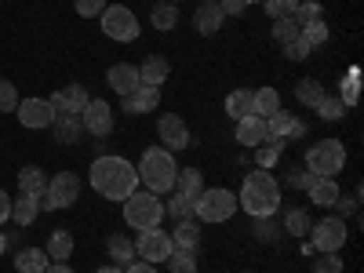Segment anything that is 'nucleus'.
<instances>
[{
	"instance_id": "29",
	"label": "nucleus",
	"mask_w": 364,
	"mask_h": 273,
	"mask_svg": "<svg viewBox=\"0 0 364 273\" xmlns=\"http://www.w3.org/2000/svg\"><path fill=\"white\" fill-rule=\"evenodd\" d=\"M171 245H175V248H186V252H197V245H200V226H197V219H190V223H175V230H171Z\"/></svg>"
},
{
	"instance_id": "30",
	"label": "nucleus",
	"mask_w": 364,
	"mask_h": 273,
	"mask_svg": "<svg viewBox=\"0 0 364 273\" xmlns=\"http://www.w3.org/2000/svg\"><path fill=\"white\" fill-rule=\"evenodd\" d=\"M295 99H299V106L314 109V106L324 99V84H321V80H314V77H302V80L295 84Z\"/></svg>"
},
{
	"instance_id": "3",
	"label": "nucleus",
	"mask_w": 364,
	"mask_h": 273,
	"mask_svg": "<svg viewBox=\"0 0 364 273\" xmlns=\"http://www.w3.org/2000/svg\"><path fill=\"white\" fill-rule=\"evenodd\" d=\"M135 171H139L142 186H146L149 193L164 197V193H171V190H175L178 161H175L171 149H164V146H149L146 154H142V161H139V168H135Z\"/></svg>"
},
{
	"instance_id": "40",
	"label": "nucleus",
	"mask_w": 364,
	"mask_h": 273,
	"mask_svg": "<svg viewBox=\"0 0 364 273\" xmlns=\"http://www.w3.org/2000/svg\"><path fill=\"white\" fill-rule=\"evenodd\" d=\"M314 109H317V117H321V120H343V117L350 113V109L343 106V99H331V95H324Z\"/></svg>"
},
{
	"instance_id": "14",
	"label": "nucleus",
	"mask_w": 364,
	"mask_h": 273,
	"mask_svg": "<svg viewBox=\"0 0 364 273\" xmlns=\"http://www.w3.org/2000/svg\"><path fill=\"white\" fill-rule=\"evenodd\" d=\"M51 109L55 113H73V117H80V109L91 102V95H87V87L84 84H66V87H58V91H51Z\"/></svg>"
},
{
	"instance_id": "23",
	"label": "nucleus",
	"mask_w": 364,
	"mask_h": 273,
	"mask_svg": "<svg viewBox=\"0 0 364 273\" xmlns=\"http://www.w3.org/2000/svg\"><path fill=\"white\" fill-rule=\"evenodd\" d=\"M37 215H41V197H29V193L11 197V219H15V226H33Z\"/></svg>"
},
{
	"instance_id": "38",
	"label": "nucleus",
	"mask_w": 364,
	"mask_h": 273,
	"mask_svg": "<svg viewBox=\"0 0 364 273\" xmlns=\"http://www.w3.org/2000/svg\"><path fill=\"white\" fill-rule=\"evenodd\" d=\"M281 149H284L281 139H266L262 146H255V161H259V168H273V164H277Z\"/></svg>"
},
{
	"instance_id": "50",
	"label": "nucleus",
	"mask_w": 364,
	"mask_h": 273,
	"mask_svg": "<svg viewBox=\"0 0 364 273\" xmlns=\"http://www.w3.org/2000/svg\"><path fill=\"white\" fill-rule=\"evenodd\" d=\"M11 219V197L4 193V190H0V226H4Z\"/></svg>"
},
{
	"instance_id": "18",
	"label": "nucleus",
	"mask_w": 364,
	"mask_h": 273,
	"mask_svg": "<svg viewBox=\"0 0 364 273\" xmlns=\"http://www.w3.org/2000/svg\"><path fill=\"white\" fill-rule=\"evenodd\" d=\"M269 139V132H266V120L262 117H240L237 120V142L240 146H248V149H255V146H262Z\"/></svg>"
},
{
	"instance_id": "54",
	"label": "nucleus",
	"mask_w": 364,
	"mask_h": 273,
	"mask_svg": "<svg viewBox=\"0 0 364 273\" xmlns=\"http://www.w3.org/2000/svg\"><path fill=\"white\" fill-rule=\"evenodd\" d=\"M95 273H124V269H120V266H113V262H109V266H102V269H95Z\"/></svg>"
},
{
	"instance_id": "4",
	"label": "nucleus",
	"mask_w": 364,
	"mask_h": 273,
	"mask_svg": "<svg viewBox=\"0 0 364 273\" xmlns=\"http://www.w3.org/2000/svg\"><path fill=\"white\" fill-rule=\"evenodd\" d=\"M346 168V146L339 139H321L306 149V171L314 178H336Z\"/></svg>"
},
{
	"instance_id": "59",
	"label": "nucleus",
	"mask_w": 364,
	"mask_h": 273,
	"mask_svg": "<svg viewBox=\"0 0 364 273\" xmlns=\"http://www.w3.org/2000/svg\"><path fill=\"white\" fill-rule=\"evenodd\" d=\"M245 273H252V269H245Z\"/></svg>"
},
{
	"instance_id": "7",
	"label": "nucleus",
	"mask_w": 364,
	"mask_h": 273,
	"mask_svg": "<svg viewBox=\"0 0 364 273\" xmlns=\"http://www.w3.org/2000/svg\"><path fill=\"white\" fill-rule=\"evenodd\" d=\"M99 26H102V33H106L109 41H117V44H132V41H139V33H142V26H139L135 11L124 8V4H109V8H102Z\"/></svg>"
},
{
	"instance_id": "34",
	"label": "nucleus",
	"mask_w": 364,
	"mask_h": 273,
	"mask_svg": "<svg viewBox=\"0 0 364 273\" xmlns=\"http://www.w3.org/2000/svg\"><path fill=\"white\" fill-rule=\"evenodd\" d=\"M288 18L302 29V26H310V22H321V18H324V8H321V0H299L295 11H291Z\"/></svg>"
},
{
	"instance_id": "9",
	"label": "nucleus",
	"mask_w": 364,
	"mask_h": 273,
	"mask_svg": "<svg viewBox=\"0 0 364 273\" xmlns=\"http://www.w3.org/2000/svg\"><path fill=\"white\" fill-rule=\"evenodd\" d=\"M306 237L314 240L310 248H317V252H343V248H346V237H350V230H346V219H339V215H328V219L314 223Z\"/></svg>"
},
{
	"instance_id": "19",
	"label": "nucleus",
	"mask_w": 364,
	"mask_h": 273,
	"mask_svg": "<svg viewBox=\"0 0 364 273\" xmlns=\"http://www.w3.org/2000/svg\"><path fill=\"white\" fill-rule=\"evenodd\" d=\"M223 22H226V15H223L219 4H200L193 11V29H197L200 37H215L219 29H223Z\"/></svg>"
},
{
	"instance_id": "32",
	"label": "nucleus",
	"mask_w": 364,
	"mask_h": 273,
	"mask_svg": "<svg viewBox=\"0 0 364 273\" xmlns=\"http://www.w3.org/2000/svg\"><path fill=\"white\" fill-rule=\"evenodd\" d=\"M310 226H314V223H310V211H306V208H288V211H284V233H288V237H306Z\"/></svg>"
},
{
	"instance_id": "15",
	"label": "nucleus",
	"mask_w": 364,
	"mask_h": 273,
	"mask_svg": "<svg viewBox=\"0 0 364 273\" xmlns=\"http://www.w3.org/2000/svg\"><path fill=\"white\" fill-rule=\"evenodd\" d=\"M157 106H161V87H154V84H139L132 95H124V102H120V109L132 113V117H139V113H154Z\"/></svg>"
},
{
	"instance_id": "28",
	"label": "nucleus",
	"mask_w": 364,
	"mask_h": 273,
	"mask_svg": "<svg viewBox=\"0 0 364 273\" xmlns=\"http://www.w3.org/2000/svg\"><path fill=\"white\" fill-rule=\"evenodd\" d=\"M48 259L51 262H66L70 255H73V233L70 230H55L51 237H48Z\"/></svg>"
},
{
	"instance_id": "1",
	"label": "nucleus",
	"mask_w": 364,
	"mask_h": 273,
	"mask_svg": "<svg viewBox=\"0 0 364 273\" xmlns=\"http://www.w3.org/2000/svg\"><path fill=\"white\" fill-rule=\"evenodd\" d=\"M87 182H91V190H95L99 197L106 200H117V204H124L135 190H139V171L128 157H95V164H91L87 171Z\"/></svg>"
},
{
	"instance_id": "41",
	"label": "nucleus",
	"mask_w": 364,
	"mask_h": 273,
	"mask_svg": "<svg viewBox=\"0 0 364 273\" xmlns=\"http://www.w3.org/2000/svg\"><path fill=\"white\" fill-rule=\"evenodd\" d=\"M299 37L306 41L310 48H321V44H328V37H331V33H328V22L321 18V22H310V26H302V33H299Z\"/></svg>"
},
{
	"instance_id": "39",
	"label": "nucleus",
	"mask_w": 364,
	"mask_h": 273,
	"mask_svg": "<svg viewBox=\"0 0 364 273\" xmlns=\"http://www.w3.org/2000/svg\"><path fill=\"white\" fill-rule=\"evenodd\" d=\"M269 33H273V41H277V44L284 48V44H291V41L302 33V29H299V26H295V22L284 15V18H273V29H269Z\"/></svg>"
},
{
	"instance_id": "55",
	"label": "nucleus",
	"mask_w": 364,
	"mask_h": 273,
	"mask_svg": "<svg viewBox=\"0 0 364 273\" xmlns=\"http://www.w3.org/2000/svg\"><path fill=\"white\" fill-rule=\"evenodd\" d=\"M4 252H8V237H4V233H0V255H4Z\"/></svg>"
},
{
	"instance_id": "27",
	"label": "nucleus",
	"mask_w": 364,
	"mask_h": 273,
	"mask_svg": "<svg viewBox=\"0 0 364 273\" xmlns=\"http://www.w3.org/2000/svg\"><path fill=\"white\" fill-rule=\"evenodd\" d=\"M48 252L44 248H22L18 255H15V269L18 273H44L48 269Z\"/></svg>"
},
{
	"instance_id": "53",
	"label": "nucleus",
	"mask_w": 364,
	"mask_h": 273,
	"mask_svg": "<svg viewBox=\"0 0 364 273\" xmlns=\"http://www.w3.org/2000/svg\"><path fill=\"white\" fill-rule=\"evenodd\" d=\"M44 273H73V269H70L66 262H48V269H44Z\"/></svg>"
},
{
	"instance_id": "21",
	"label": "nucleus",
	"mask_w": 364,
	"mask_h": 273,
	"mask_svg": "<svg viewBox=\"0 0 364 273\" xmlns=\"http://www.w3.org/2000/svg\"><path fill=\"white\" fill-rule=\"evenodd\" d=\"M106 252H109V262L113 266H132L135 262V240L132 237H124V233H109V240H106Z\"/></svg>"
},
{
	"instance_id": "49",
	"label": "nucleus",
	"mask_w": 364,
	"mask_h": 273,
	"mask_svg": "<svg viewBox=\"0 0 364 273\" xmlns=\"http://www.w3.org/2000/svg\"><path fill=\"white\" fill-rule=\"evenodd\" d=\"M219 8H223V15H226V18H240V15L248 11L245 0H219Z\"/></svg>"
},
{
	"instance_id": "44",
	"label": "nucleus",
	"mask_w": 364,
	"mask_h": 273,
	"mask_svg": "<svg viewBox=\"0 0 364 273\" xmlns=\"http://www.w3.org/2000/svg\"><path fill=\"white\" fill-rule=\"evenodd\" d=\"M357 91H360V87H357V70H353V73L339 84V99H343V106H346V109H353V106H357Z\"/></svg>"
},
{
	"instance_id": "13",
	"label": "nucleus",
	"mask_w": 364,
	"mask_h": 273,
	"mask_svg": "<svg viewBox=\"0 0 364 273\" xmlns=\"http://www.w3.org/2000/svg\"><path fill=\"white\" fill-rule=\"evenodd\" d=\"M157 135H161V146L171 149V154H178V149L190 146V128H186V120L175 117V113H164V117L157 120Z\"/></svg>"
},
{
	"instance_id": "57",
	"label": "nucleus",
	"mask_w": 364,
	"mask_h": 273,
	"mask_svg": "<svg viewBox=\"0 0 364 273\" xmlns=\"http://www.w3.org/2000/svg\"><path fill=\"white\" fill-rule=\"evenodd\" d=\"M204 4H219V0H204Z\"/></svg>"
},
{
	"instance_id": "45",
	"label": "nucleus",
	"mask_w": 364,
	"mask_h": 273,
	"mask_svg": "<svg viewBox=\"0 0 364 273\" xmlns=\"http://www.w3.org/2000/svg\"><path fill=\"white\" fill-rule=\"evenodd\" d=\"M295 4H299V0H262V8H266L269 18H284V15H291Z\"/></svg>"
},
{
	"instance_id": "6",
	"label": "nucleus",
	"mask_w": 364,
	"mask_h": 273,
	"mask_svg": "<svg viewBox=\"0 0 364 273\" xmlns=\"http://www.w3.org/2000/svg\"><path fill=\"white\" fill-rule=\"evenodd\" d=\"M124 223L132 230H154L164 223V200L157 193H149V190H135L128 200H124Z\"/></svg>"
},
{
	"instance_id": "33",
	"label": "nucleus",
	"mask_w": 364,
	"mask_h": 273,
	"mask_svg": "<svg viewBox=\"0 0 364 273\" xmlns=\"http://www.w3.org/2000/svg\"><path fill=\"white\" fill-rule=\"evenodd\" d=\"M252 99H255V117H273L281 109V95H277V87H259V91H252Z\"/></svg>"
},
{
	"instance_id": "11",
	"label": "nucleus",
	"mask_w": 364,
	"mask_h": 273,
	"mask_svg": "<svg viewBox=\"0 0 364 273\" xmlns=\"http://www.w3.org/2000/svg\"><path fill=\"white\" fill-rule=\"evenodd\" d=\"M80 124L87 135H95V139H106L117 124V117H113V106L102 102V99H91L84 109H80Z\"/></svg>"
},
{
	"instance_id": "2",
	"label": "nucleus",
	"mask_w": 364,
	"mask_h": 273,
	"mask_svg": "<svg viewBox=\"0 0 364 273\" xmlns=\"http://www.w3.org/2000/svg\"><path fill=\"white\" fill-rule=\"evenodd\" d=\"M237 208L248 211L252 219H273L281 211V182L273 178L266 168L248 171L237 190Z\"/></svg>"
},
{
	"instance_id": "22",
	"label": "nucleus",
	"mask_w": 364,
	"mask_h": 273,
	"mask_svg": "<svg viewBox=\"0 0 364 273\" xmlns=\"http://www.w3.org/2000/svg\"><path fill=\"white\" fill-rule=\"evenodd\" d=\"M306 197L317 204V208H336V200L343 197L339 193V182L336 178H314L306 186Z\"/></svg>"
},
{
	"instance_id": "25",
	"label": "nucleus",
	"mask_w": 364,
	"mask_h": 273,
	"mask_svg": "<svg viewBox=\"0 0 364 273\" xmlns=\"http://www.w3.org/2000/svg\"><path fill=\"white\" fill-rule=\"evenodd\" d=\"M200 190H204V175H200V168H178L175 193H182V197L197 200V197H200Z\"/></svg>"
},
{
	"instance_id": "17",
	"label": "nucleus",
	"mask_w": 364,
	"mask_h": 273,
	"mask_svg": "<svg viewBox=\"0 0 364 273\" xmlns=\"http://www.w3.org/2000/svg\"><path fill=\"white\" fill-rule=\"evenodd\" d=\"M51 135H55L58 146H73V142H80V135H84L80 117H73V113H55V120H51Z\"/></svg>"
},
{
	"instance_id": "58",
	"label": "nucleus",
	"mask_w": 364,
	"mask_h": 273,
	"mask_svg": "<svg viewBox=\"0 0 364 273\" xmlns=\"http://www.w3.org/2000/svg\"><path fill=\"white\" fill-rule=\"evenodd\" d=\"M168 4H178V0H168Z\"/></svg>"
},
{
	"instance_id": "16",
	"label": "nucleus",
	"mask_w": 364,
	"mask_h": 273,
	"mask_svg": "<svg viewBox=\"0 0 364 273\" xmlns=\"http://www.w3.org/2000/svg\"><path fill=\"white\" fill-rule=\"evenodd\" d=\"M106 84H109V91H117L120 99L132 95V91L142 84V80H139V66H132V63H113V66L106 70Z\"/></svg>"
},
{
	"instance_id": "26",
	"label": "nucleus",
	"mask_w": 364,
	"mask_h": 273,
	"mask_svg": "<svg viewBox=\"0 0 364 273\" xmlns=\"http://www.w3.org/2000/svg\"><path fill=\"white\" fill-rule=\"evenodd\" d=\"M255 113V99H252V91L248 87H237L226 95V117L240 120V117H252Z\"/></svg>"
},
{
	"instance_id": "47",
	"label": "nucleus",
	"mask_w": 364,
	"mask_h": 273,
	"mask_svg": "<svg viewBox=\"0 0 364 273\" xmlns=\"http://www.w3.org/2000/svg\"><path fill=\"white\" fill-rule=\"evenodd\" d=\"M310 51H314V48L302 41V37H295L291 44H284V55L291 58V63H302V58H310Z\"/></svg>"
},
{
	"instance_id": "20",
	"label": "nucleus",
	"mask_w": 364,
	"mask_h": 273,
	"mask_svg": "<svg viewBox=\"0 0 364 273\" xmlns=\"http://www.w3.org/2000/svg\"><path fill=\"white\" fill-rule=\"evenodd\" d=\"M168 77H171V63H168L164 55H146V58H142V66H139V80H142V84L161 87Z\"/></svg>"
},
{
	"instance_id": "36",
	"label": "nucleus",
	"mask_w": 364,
	"mask_h": 273,
	"mask_svg": "<svg viewBox=\"0 0 364 273\" xmlns=\"http://www.w3.org/2000/svg\"><path fill=\"white\" fill-rule=\"evenodd\" d=\"M164 215H171L175 223H190V219H193V200L171 190V197H168V204H164Z\"/></svg>"
},
{
	"instance_id": "51",
	"label": "nucleus",
	"mask_w": 364,
	"mask_h": 273,
	"mask_svg": "<svg viewBox=\"0 0 364 273\" xmlns=\"http://www.w3.org/2000/svg\"><path fill=\"white\" fill-rule=\"evenodd\" d=\"M124 273H157V266H154V262H142V259H139V262L124 266Z\"/></svg>"
},
{
	"instance_id": "52",
	"label": "nucleus",
	"mask_w": 364,
	"mask_h": 273,
	"mask_svg": "<svg viewBox=\"0 0 364 273\" xmlns=\"http://www.w3.org/2000/svg\"><path fill=\"white\" fill-rule=\"evenodd\" d=\"M310 128H306V120H299L295 117V124H291V132H288V142H295V139H302V135H306Z\"/></svg>"
},
{
	"instance_id": "42",
	"label": "nucleus",
	"mask_w": 364,
	"mask_h": 273,
	"mask_svg": "<svg viewBox=\"0 0 364 273\" xmlns=\"http://www.w3.org/2000/svg\"><path fill=\"white\" fill-rule=\"evenodd\" d=\"M346 266H343V255H336V252H321L317 259H314V273H343Z\"/></svg>"
},
{
	"instance_id": "48",
	"label": "nucleus",
	"mask_w": 364,
	"mask_h": 273,
	"mask_svg": "<svg viewBox=\"0 0 364 273\" xmlns=\"http://www.w3.org/2000/svg\"><path fill=\"white\" fill-rule=\"evenodd\" d=\"M310 182H314V175H310L306 168H295V171L288 175V186H291V190H306Z\"/></svg>"
},
{
	"instance_id": "5",
	"label": "nucleus",
	"mask_w": 364,
	"mask_h": 273,
	"mask_svg": "<svg viewBox=\"0 0 364 273\" xmlns=\"http://www.w3.org/2000/svg\"><path fill=\"white\" fill-rule=\"evenodd\" d=\"M237 215V193L226 186H204L193 200V219L200 223H226Z\"/></svg>"
},
{
	"instance_id": "35",
	"label": "nucleus",
	"mask_w": 364,
	"mask_h": 273,
	"mask_svg": "<svg viewBox=\"0 0 364 273\" xmlns=\"http://www.w3.org/2000/svg\"><path fill=\"white\" fill-rule=\"evenodd\" d=\"M291 124H295V117H291L288 109H277L273 117H266V132H269V139H281L284 146H288V132H291Z\"/></svg>"
},
{
	"instance_id": "31",
	"label": "nucleus",
	"mask_w": 364,
	"mask_h": 273,
	"mask_svg": "<svg viewBox=\"0 0 364 273\" xmlns=\"http://www.w3.org/2000/svg\"><path fill=\"white\" fill-rule=\"evenodd\" d=\"M149 22H154L161 33H171V29L178 26V4H168V0L154 4V11H149Z\"/></svg>"
},
{
	"instance_id": "8",
	"label": "nucleus",
	"mask_w": 364,
	"mask_h": 273,
	"mask_svg": "<svg viewBox=\"0 0 364 273\" xmlns=\"http://www.w3.org/2000/svg\"><path fill=\"white\" fill-rule=\"evenodd\" d=\"M80 200V178L73 171H58L55 178H48V190L41 197V211H66Z\"/></svg>"
},
{
	"instance_id": "46",
	"label": "nucleus",
	"mask_w": 364,
	"mask_h": 273,
	"mask_svg": "<svg viewBox=\"0 0 364 273\" xmlns=\"http://www.w3.org/2000/svg\"><path fill=\"white\" fill-rule=\"evenodd\" d=\"M73 8L80 18H99L102 8H106V0H73Z\"/></svg>"
},
{
	"instance_id": "56",
	"label": "nucleus",
	"mask_w": 364,
	"mask_h": 273,
	"mask_svg": "<svg viewBox=\"0 0 364 273\" xmlns=\"http://www.w3.org/2000/svg\"><path fill=\"white\" fill-rule=\"evenodd\" d=\"M245 4H248V8H252V4H262V0H245Z\"/></svg>"
},
{
	"instance_id": "24",
	"label": "nucleus",
	"mask_w": 364,
	"mask_h": 273,
	"mask_svg": "<svg viewBox=\"0 0 364 273\" xmlns=\"http://www.w3.org/2000/svg\"><path fill=\"white\" fill-rule=\"evenodd\" d=\"M48 190V175L37 168V164H29L18 171V193H29V197H44Z\"/></svg>"
},
{
	"instance_id": "43",
	"label": "nucleus",
	"mask_w": 364,
	"mask_h": 273,
	"mask_svg": "<svg viewBox=\"0 0 364 273\" xmlns=\"http://www.w3.org/2000/svg\"><path fill=\"white\" fill-rule=\"evenodd\" d=\"M18 102H22V99H18L15 84L0 77V113H15V109H18Z\"/></svg>"
},
{
	"instance_id": "10",
	"label": "nucleus",
	"mask_w": 364,
	"mask_h": 273,
	"mask_svg": "<svg viewBox=\"0 0 364 273\" xmlns=\"http://www.w3.org/2000/svg\"><path fill=\"white\" fill-rule=\"evenodd\" d=\"M171 252H175L171 233H168V230H161V226L142 230V233H139V240H135V255H139L142 262L161 266V262H168V255H171Z\"/></svg>"
},
{
	"instance_id": "37",
	"label": "nucleus",
	"mask_w": 364,
	"mask_h": 273,
	"mask_svg": "<svg viewBox=\"0 0 364 273\" xmlns=\"http://www.w3.org/2000/svg\"><path fill=\"white\" fill-rule=\"evenodd\" d=\"M168 269H171V273H197V252L175 248V252L168 255Z\"/></svg>"
},
{
	"instance_id": "12",
	"label": "nucleus",
	"mask_w": 364,
	"mask_h": 273,
	"mask_svg": "<svg viewBox=\"0 0 364 273\" xmlns=\"http://www.w3.org/2000/svg\"><path fill=\"white\" fill-rule=\"evenodd\" d=\"M15 113L22 120V128H29V132H44V128H51V120H55V109H51L48 99H22Z\"/></svg>"
}]
</instances>
